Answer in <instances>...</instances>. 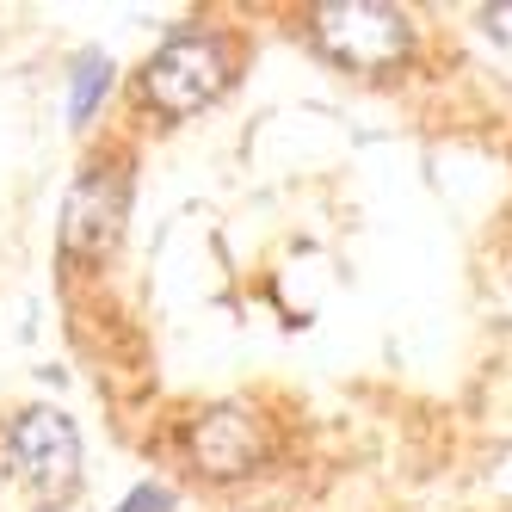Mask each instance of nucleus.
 I'll return each mask as SVG.
<instances>
[{"label": "nucleus", "instance_id": "1", "mask_svg": "<svg viewBox=\"0 0 512 512\" xmlns=\"http://www.w3.org/2000/svg\"><path fill=\"white\" fill-rule=\"evenodd\" d=\"M229 87V44L216 31H173L142 68V93L161 118H192Z\"/></svg>", "mask_w": 512, "mask_h": 512}, {"label": "nucleus", "instance_id": "2", "mask_svg": "<svg viewBox=\"0 0 512 512\" xmlns=\"http://www.w3.org/2000/svg\"><path fill=\"white\" fill-rule=\"evenodd\" d=\"M309 31L340 68H352V75H389L414 44L408 19L395 7H377V0H327V7L309 13Z\"/></svg>", "mask_w": 512, "mask_h": 512}, {"label": "nucleus", "instance_id": "3", "mask_svg": "<svg viewBox=\"0 0 512 512\" xmlns=\"http://www.w3.org/2000/svg\"><path fill=\"white\" fill-rule=\"evenodd\" d=\"M124 204H130V179L118 161H93L75 192H68V210H62V253L68 260H105L124 229Z\"/></svg>", "mask_w": 512, "mask_h": 512}, {"label": "nucleus", "instance_id": "4", "mask_svg": "<svg viewBox=\"0 0 512 512\" xmlns=\"http://www.w3.org/2000/svg\"><path fill=\"white\" fill-rule=\"evenodd\" d=\"M192 463L198 475H210V482H241V475L260 469L266 457V432H260V414L235 408V401H223V408H210L192 420Z\"/></svg>", "mask_w": 512, "mask_h": 512}, {"label": "nucleus", "instance_id": "5", "mask_svg": "<svg viewBox=\"0 0 512 512\" xmlns=\"http://www.w3.org/2000/svg\"><path fill=\"white\" fill-rule=\"evenodd\" d=\"M7 451L25 469V482L68 488V482H75V469H81V432H75V420L56 414V408H31V414L13 420Z\"/></svg>", "mask_w": 512, "mask_h": 512}, {"label": "nucleus", "instance_id": "6", "mask_svg": "<svg viewBox=\"0 0 512 512\" xmlns=\"http://www.w3.org/2000/svg\"><path fill=\"white\" fill-rule=\"evenodd\" d=\"M105 87H112V56H81V62H75V93H68V118L87 124Z\"/></svg>", "mask_w": 512, "mask_h": 512}, {"label": "nucleus", "instance_id": "7", "mask_svg": "<svg viewBox=\"0 0 512 512\" xmlns=\"http://www.w3.org/2000/svg\"><path fill=\"white\" fill-rule=\"evenodd\" d=\"M118 512H173V494H167V488H155V482H142Z\"/></svg>", "mask_w": 512, "mask_h": 512}, {"label": "nucleus", "instance_id": "8", "mask_svg": "<svg viewBox=\"0 0 512 512\" xmlns=\"http://www.w3.org/2000/svg\"><path fill=\"white\" fill-rule=\"evenodd\" d=\"M488 38L512 56V7H494V13H488Z\"/></svg>", "mask_w": 512, "mask_h": 512}]
</instances>
